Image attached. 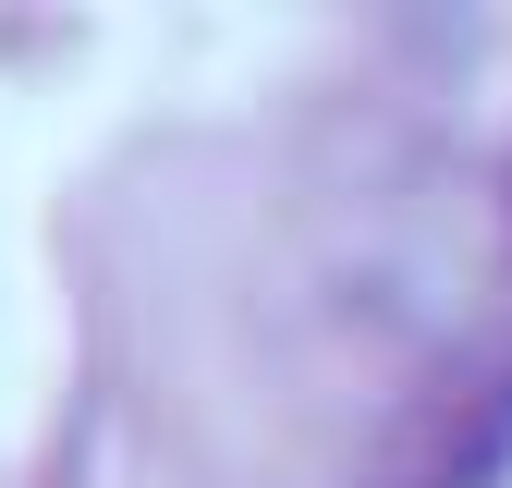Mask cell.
Returning <instances> with one entry per match:
<instances>
[{
  "label": "cell",
  "mask_w": 512,
  "mask_h": 488,
  "mask_svg": "<svg viewBox=\"0 0 512 488\" xmlns=\"http://www.w3.org/2000/svg\"><path fill=\"white\" fill-rule=\"evenodd\" d=\"M512 452V354H464L403 403L391 452H378V488H488Z\"/></svg>",
  "instance_id": "cell-1"
}]
</instances>
